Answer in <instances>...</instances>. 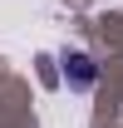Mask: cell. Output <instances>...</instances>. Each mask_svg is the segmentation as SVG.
I'll return each instance as SVG.
<instances>
[{"label":"cell","mask_w":123,"mask_h":128,"mask_svg":"<svg viewBox=\"0 0 123 128\" xmlns=\"http://www.w3.org/2000/svg\"><path fill=\"white\" fill-rule=\"evenodd\" d=\"M64 79L74 84V89H94V84H98V64L74 49V54H64Z\"/></svg>","instance_id":"6da1fadb"}]
</instances>
